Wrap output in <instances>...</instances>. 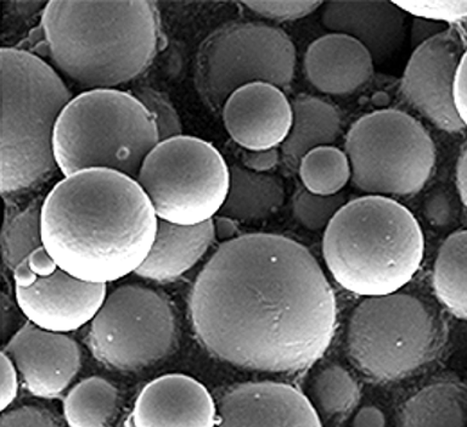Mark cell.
<instances>
[{
    "mask_svg": "<svg viewBox=\"0 0 467 427\" xmlns=\"http://www.w3.org/2000/svg\"><path fill=\"white\" fill-rule=\"evenodd\" d=\"M189 316L197 341L217 359L292 374L330 347L337 305L308 248L255 233L221 244L193 283Z\"/></svg>",
    "mask_w": 467,
    "mask_h": 427,
    "instance_id": "1",
    "label": "cell"
},
{
    "mask_svg": "<svg viewBox=\"0 0 467 427\" xmlns=\"http://www.w3.org/2000/svg\"><path fill=\"white\" fill-rule=\"evenodd\" d=\"M15 299L29 323L68 334L91 323L108 297V285L91 284L65 272L40 247L13 272Z\"/></svg>",
    "mask_w": 467,
    "mask_h": 427,
    "instance_id": "12",
    "label": "cell"
},
{
    "mask_svg": "<svg viewBox=\"0 0 467 427\" xmlns=\"http://www.w3.org/2000/svg\"><path fill=\"white\" fill-rule=\"evenodd\" d=\"M443 332L436 310L415 296L396 292L368 297L350 314L347 353L368 378L396 381L432 359Z\"/></svg>",
    "mask_w": 467,
    "mask_h": 427,
    "instance_id": "7",
    "label": "cell"
},
{
    "mask_svg": "<svg viewBox=\"0 0 467 427\" xmlns=\"http://www.w3.org/2000/svg\"><path fill=\"white\" fill-rule=\"evenodd\" d=\"M294 122L290 134L281 145L284 162L298 170L299 162L310 150L334 144L341 131L337 109L319 98L299 95L292 102Z\"/></svg>",
    "mask_w": 467,
    "mask_h": 427,
    "instance_id": "21",
    "label": "cell"
},
{
    "mask_svg": "<svg viewBox=\"0 0 467 427\" xmlns=\"http://www.w3.org/2000/svg\"><path fill=\"white\" fill-rule=\"evenodd\" d=\"M215 240L214 223L178 225L160 221L151 250L135 272L142 279L171 283L188 273Z\"/></svg>",
    "mask_w": 467,
    "mask_h": 427,
    "instance_id": "20",
    "label": "cell"
},
{
    "mask_svg": "<svg viewBox=\"0 0 467 427\" xmlns=\"http://www.w3.org/2000/svg\"><path fill=\"white\" fill-rule=\"evenodd\" d=\"M43 247L42 204L33 203L5 222L2 235L3 259L15 270L26 258Z\"/></svg>",
    "mask_w": 467,
    "mask_h": 427,
    "instance_id": "28",
    "label": "cell"
},
{
    "mask_svg": "<svg viewBox=\"0 0 467 427\" xmlns=\"http://www.w3.org/2000/svg\"><path fill=\"white\" fill-rule=\"evenodd\" d=\"M454 101L460 120L467 128V49L462 55L458 72H456Z\"/></svg>",
    "mask_w": 467,
    "mask_h": 427,
    "instance_id": "36",
    "label": "cell"
},
{
    "mask_svg": "<svg viewBox=\"0 0 467 427\" xmlns=\"http://www.w3.org/2000/svg\"><path fill=\"white\" fill-rule=\"evenodd\" d=\"M0 371H2V396H0V409L6 411V409L16 400L18 393V371L10 358L3 352L0 354Z\"/></svg>",
    "mask_w": 467,
    "mask_h": 427,
    "instance_id": "34",
    "label": "cell"
},
{
    "mask_svg": "<svg viewBox=\"0 0 467 427\" xmlns=\"http://www.w3.org/2000/svg\"><path fill=\"white\" fill-rule=\"evenodd\" d=\"M354 186L375 196L421 192L436 164V146L425 127L400 109L368 113L345 141Z\"/></svg>",
    "mask_w": 467,
    "mask_h": 427,
    "instance_id": "8",
    "label": "cell"
},
{
    "mask_svg": "<svg viewBox=\"0 0 467 427\" xmlns=\"http://www.w3.org/2000/svg\"><path fill=\"white\" fill-rule=\"evenodd\" d=\"M241 4L247 6L252 13L277 22L301 20L324 5L316 0H251Z\"/></svg>",
    "mask_w": 467,
    "mask_h": 427,
    "instance_id": "32",
    "label": "cell"
},
{
    "mask_svg": "<svg viewBox=\"0 0 467 427\" xmlns=\"http://www.w3.org/2000/svg\"><path fill=\"white\" fill-rule=\"evenodd\" d=\"M467 47L454 29H445L412 50L400 90L412 108L447 133L465 130L456 111L454 86Z\"/></svg>",
    "mask_w": 467,
    "mask_h": 427,
    "instance_id": "13",
    "label": "cell"
},
{
    "mask_svg": "<svg viewBox=\"0 0 467 427\" xmlns=\"http://www.w3.org/2000/svg\"><path fill=\"white\" fill-rule=\"evenodd\" d=\"M3 352L16 367L26 390L44 400L61 396L82 364L75 339L67 334L43 330L29 321L15 332Z\"/></svg>",
    "mask_w": 467,
    "mask_h": 427,
    "instance_id": "14",
    "label": "cell"
},
{
    "mask_svg": "<svg viewBox=\"0 0 467 427\" xmlns=\"http://www.w3.org/2000/svg\"><path fill=\"white\" fill-rule=\"evenodd\" d=\"M297 171L306 192L321 196L337 195L352 179L348 156L332 145L310 150Z\"/></svg>",
    "mask_w": 467,
    "mask_h": 427,
    "instance_id": "26",
    "label": "cell"
},
{
    "mask_svg": "<svg viewBox=\"0 0 467 427\" xmlns=\"http://www.w3.org/2000/svg\"><path fill=\"white\" fill-rule=\"evenodd\" d=\"M131 419L134 427H217L218 408L202 383L168 374L142 389Z\"/></svg>",
    "mask_w": 467,
    "mask_h": 427,
    "instance_id": "17",
    "label": "cell"
},
{
    "mask_svg": "<svg viewBox=\"0 0 467 427\" xmlns=\"http://www.w3.org/2000/svg\"><path fill=\"white\" fill-rule=\"evenodd\" d=\"M447 29V26L438 24L425 18L414 17L410 25V47L412 50L427 42L434 36L440 35Z\"/></svg>",
    "mask_w": 467,
    "mask_h": 427,
    "instance_id": "37",
    "label": "cell"
},
{
    "mask_svg": "<svg viewBox=\"0 0 467 427\" xmlns=\"http://www.w3.org/2000/svg\"><path fill=\"white\" fill-rule=\"evenodd\" d=\"M280 153L279 148L265 151H246L243 156L244 167L257 173H266L279 163Z\"/></svg>",
    "mask_w": 467,
    "mask_h": 427,
    "instance_id": "35",
    "label": "cell"
},
{
    "mask_svg": "<svg viewBox=\"0 0 467 427\" xmlns=\"http://www.w3.org/2000/svg\"><path fill=\"white\" fill-rule=\"evenodd\" d=\"M213 223L215 239L222 241V244L240 236L237 235V233H239V228H237L236 221H234V219L218 214L215 215Z\"/></svg>",
    "mask_w": 467,
    "mask_h": 427,
    "instance_id": "40",
    "label": "cell"
},
{
    "mask_svg": "<svg viewBox=\"0 0 467 427\" xmlns=\"http://www.w3.org/2000/svg\"><path fill=\"white\" fill-rule=\"evenodd\" d=\"M346 203V197L341 193L321 196L305 189L295 196L294 215L306 229L319 232L327 228L332 218Z\"/></svg>",
    "mask_w": 467,
    "mask_h": 427,
    "instance_id": "29",
    "label": "cell"
},
{
    "mask_svg": "<svg viewBox=\"0 0 467 427\" xmlns=\"http://www.w3.org/2000/svg\"><path fill=\"white\" fill-rule=\"evenodd\" d=\"M352 427H386V416L375 405H367L354 416Z\"/></svg>",
    "mask_w": 467,
    "mask_h": 427,
    "instance_id": "39",
    "label": "cell"
},
{
    "mask_svg": "<svg viewBox=\"0 0 467 427\" xmlns=\"http://www.w3.org/2000/svg\"><path fill=\"white\" fill-rule=\"evenodd\" d=\"M133 94L155 119L161 141L182 135L181 117L167 95L150 87L138 88Z\"/></svg>",
    "mask_w": 467,
    "mask_h": 427,
    "instance_id": "30",
    "label": "cell"
},
{
    "mask_svg": "<svg viewBox=\"0 0 467 427\" xmlns=\"http://www.w3.org/2000/svg\"><path fill=\"white\" fill-rule=\"evenodd\" d=\"M175 341L177 320L170 302L140 285H123L109 294L88 335L93 356L120 371L159 363Z\"/></svg>",
    "mask_w": 467,
    "mask_h": 427,
    "instance_id": "11",
    "label": "cell"
},
{
    "mask_svg": "<svg viewBox=\"0 0 467 427\" xmlns=\"http://www.w3.org/2000/svg\"><path fill=\"white\" fill-rule=\"evenodd\" d=\"M408 16L393 2H327L321 22L331 33L363 44L375 65H383L396 57L407 42Z\"/></svg>",
    "mask_w": 467,
    "mask_h": 427,
    "instance_id": "18",
    "label": "cell"
},
{
    "mask_svg": "<svg viewBox=\"0 0 467 427\" xmlns=\"http://www.w3.org/2000/svg\"><path fill=\"white\" fill-rule=\"evenodd\" d=\"M456 185H458L460 199L467 208V144L463 146L456 166Z\"/></svg>",
    "mask_w": 467,
    "mask_h": 427,
    "instance_id": "41",
    "label": "cell"
},
{
    "mask_svg": "<svg viewBox=\"0 0 467 427\" xmlns=\"http://www.w3.org/2000/svg\"><path fill=\"white\" fill-rule=\"evenodd\" d=\"M404 13L438 24H456L467 18V0H400Z\"/></svg>",
    "mask_w": 467,
    "mask_h": 427,
    "instance_id": "31",
    "label": "cell"
},
{
    "mask_svg": "<svg viewBox=\"0 0 467 427\" xmlns=\"http://www.w3.org/2000/svg\"><path fill=\"white\" fill-rule=\"evenodd\" d=\"M0 427H62L60 422L46 409L21 407L4 411L0 419Z\"/></svg>",
    "mask_w": 467,
    "mask_h": 427,
    "instance_id": "33",
    "label": "cell"
},
{
    "mask_svg": "<svg viewBox=\"0 0 467 427\" xmlns=\"http://www.w3.org/2000/svg\"><path fill=\"white\" fill-rule=\"evenodd\" d=\"M161 141L155 119L133 93L86 90L58 117L54 156L64 177L89 168H108L134 178Z\"/></svg>",
    "mask_w": 467,
    "mask_h": 427,
    "instance_id": "6",
    "label": "cell"
},
{
    "mask_svg": "<svg viewBox=\"0 0 467 427\" xmlns=\"http://www.w3.org/2000/svg\"><path fill=\"white\" fill-rule=\"evenodd\" d=\"M309 391L310 403L327 416L346 414L356 407L360 398L356 380L339 365H328L317 372Z\"/></svg>",
    "mask_w": 467,
    "mask_h": 427,
    "instance_id": "27",
    "label": "cell"
},
{
    "mask_svg": "<svg viewBox=\"0 0 467 427\" xmlns=\"http://www.w3.org/2000/svg\"><path fill=\"white\" fill-rule=\"evenodd\" d=\"M296 47L283 29L262 22L222 26L201 43L193 82L201 100L222 111L230 95L255 82L288 89L294 79Z\"/></svg>",
    "mask_w": 467,
    "mask_h": 427,
    "instance_id": "10",
    "label": "cell"
},
{
    "mask_svg": "<svg viewBox=\"0 0 467 427\" xmlns=\"http://www.w3.org/2000/svg\"><path fill=\"white\" fill-rule=\"evenodd\" d=\"M159 218L134 178L89 168L64 177L42 203V240L65 272L108 285L135 274L155 241Z\"/></svg>",
    "mask_w": 467,
    "mask_h": 427,
    "instance_id": "2",
    "label": "cell"
},
{
    "mask_svg": "<svg viewBox=\"0 0 467 427\" xmlns=\"http://www.w3.org/2000/svg\"><path fill=\"white\" fill-rule=\"evenodd\" d=\"M230 138L246 151H265L283 145L294 122V109L284 90L255 82L234 91L222 109Z\"/></svg>",
    "mask_w": 467,
    "mask_h": 427,
    "instance_id": "16",
    "label": "cell"
},
{
    "mask_svg": "<svg viewBox=\"0 0 467 427\" xmlns=\"http://www.w3.org/2000/svg\"><path fill=\"white\" fill-rule=\"evenodd\" d=\"M119 405V391L100 376L84 379L62 403L68 427H106Z\"/></svg>",
    "mask_w": 467,
    "mask_h": 427,
    "instance_id": "25",
    "label": "cell"
},
{
    "mask_svg": "<svg viewBox=\"0 0 467 427\" xmlns=\"http://www.w3.org/2000/svg\"><path fill=\"white\" fill-rule=\"evenodd\" d=\"M426 214L433 224L445 225L452 217L451 203L443 193L433 195L426 203Z\"/></svg>",
    "mask_w": 467,
    "mask_h": 427,
    "instance_id": "38",
    "label": "cell"
},
{
    "mask_svg": "<svg viewBox=\"0 0 467 427\" xmlns=\"http://www.w3.org/2000/svg\"><path fill=\"white\" fill-rule=\"evenodd\" d=\"M137 182L160 221L199 225L221 212L229 193L230 167L211 142L182 134L152 149Z\"/></svg>",
    "mask_w": 467,
    "mask_h": 427,
    "instance_id": "9",
    "label": "cell"
},
{
    "mask_svg": "<svg viewBox=\"0 0 467 427\" xmlns=\"http://www.w3.org/2000/svg\"><path fill=\"white\" fill-rule=\"evenodd\" d=\"M283 181L234 164L230 167L228 196L219 215L236 222H257L275 214L285 203Z\"/></svg>",
    "mask_w": 467,
    "mask_h": 427,
    "instance_id": "22",
    "label": "cell"
},
{
    "mask_svg": "<svg viewBox=\"0 0 467 427\" xmlns=\"http://www.w3.org/2000/svg\"><path fill=\"white\" fill-rule=\"evenodd\" d=\"M432 285L441 303L456 316L467 318V230L452 233L441 244Z\"/></svg>",
    "mask_w": 467,
    "mask_h": 427,
    "instance_id": "24",
    "label": "cell"
},
{
    "mask_svg": "<svg viewBox=\"0 0 467 427\" xmlns=\"http://www.w3.org/2000/svg\"><path fill=\"white\" fill-rule=\"evenodd\" d=\"M374 68L367 47L341 33L314 40L305 55L306 79L321 93L335 97L356 93L372 78Z\"/></svg>",
    "mask_w": 467,
    "mask_h": 427,
    "instance_id": "19",
    "label": "cell"
},
{
    "mask_svg": "<svg viewBox=\"0 0 467 427\" xmlns=\"http://www.w3.org/2000/svg\"><path fill=\"white\" fill-rule=\"evenodd\" d=\"M40 26L51 61L87 90L117 89L138 78L162 42L159 9L150 0H51Z\"/></svg>",
    "mask_w": 467,
    "mask_h": 427,
    "instance_id": "3",
    "label": "cell"
},
{
    "mask_svg": "<svg viewBox=\"0 0 467 427\" xmlns=\"http://www.w3.org/2000/svg\"><path fill=\"white\" fill-rule=\"evenodd\" d=\"M423 255L418 219L390 197L349 201L324 232L328 272L339 286L360 297L396 294L419 272Z\"/></svg>",
    "mask_w": 467,
    "mask_h": 427,
    "instance_id": "4",
    "label": "cell"
},
{
    "mask_svg": "<svg viewBox=\"0 0 467 427\" xmlns=\"http://www.w3.org/2000/svg\"><path fill=\"white\" fill-rule=\"evenodd\" d=\"M400 427H467V390L454 382L423 387L403 404Z\"/></svg>",
    "mask_w": 467,
    "mask_h": 427,
    "instance_id": "23",
    "label": "cell"
},
{
    "mask_svg": "<svg viewBox=\"0 0 467 427\" xmlns=\"http://www.w3.org/2000/svg\"><path fill=\"white\" fill-rule=\"evenodd\" d=\"M217 408V427H323L309 398L286 383H241Z\"/></svg>",
    "mask_w": 467,
    "mask_h": 427,
    "instance_id": "15",
    "label": "cell"
},
{
    "mask_svg": "<svg viewBox=\"0 0 467 427\" xmlns=\"http://www.w3.org/2000/svg\"><path fill=\"white\" fill-rule=\"evenodd\" d=\"M4 195L31 189L57 170L54 131L73 95L43 58L16 47L0 50Z\"/></svg>",
    "mask_w": 467,
    "mask_h": 427,
    "instance_id": "5",
    "label": "cell"
}]
</instances>
